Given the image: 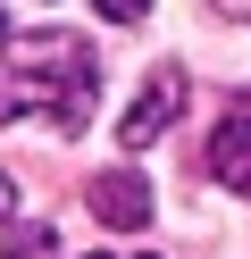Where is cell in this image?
Listing matches in <instances>:
<instances>
[{"label":"cell","mask_w":251,"mask_h":259,"mask_svg":"<svg viewBox=\"0 0 251 259\" xmlns=\"http://www.w3.org/2000/svg\"><path fill=\"white\" fill-rule=\"evenodd\" d=\"M100 101V51L84 34H25L17 51H0V125L42 117L59 134H84Z\"/></svg>","instance_id":"1"},{"label":"cell","mask_w":251,"mask_h":259,"mask_svg":"<svg viewBox=\"0 0 251 259\" xmlns=\"http://www.w3.org/2000/svg\"><path fill=\"white\" fill-rule=\"evenodd\" d=\"M176 109H184V67H159V75H142L134 109L117 117V142H126V151H142L151 134H167V125H176Z\"/></svg>","instance_id":"2"},{"label":"cell","mask_w":251,"mask_h":259,"mask_svg":"<svg viewBox=\"0 0 251 259\" xmlns=\"http://www.w3.org/2000/svg\"><path fill=\"white\" fill-rule=\"evenodd\" d=\"M92 218L109 226V234H142L151 226V176H134V167H109V176H92Z\"/></svg>","instance_id":"3"},{"label":"cell","mask_w":251,"mask_h":259,"mask_svg":"<svg viewBox=\"0 0 251 259\" xmlns=\"http://www.w3.org/2000/svg\"><path fill=\"white\" fill-rule=\"evenodd\" d=\"M201 159H209V176H218L226 192H243V201H251V101L234 109V117H218V134H209V151H201Z\"/></svg>","instance_id":"4"},{"label":"cell","mask_w":251,"mask_h":259,"mask_svg":"<svg viewBox=\"0 0 251 259\" xmlns=\"http://www.w3.org/2000/svg\"><path fill=\"white\" fill-rule=\"evenodd\" d=\"M0 259H59V234H50V226H17V234L0 242Z\"/></svg>","instance_id":"5"},{"label":"cell","mask_w":251,"mask_h":259,"mask_svg":"<svg viewBox=\"0 0 251 259\" xmlns=\"http://www.w3.org/2000/svg\"><path fill=\"white\" fill-rule=\"evenodd\" d=\"M92 9H100L109 25H134V17H151V0H92Z\"/></svg>","instance_id":"6"},{"label":"cell","mask_w":251,"mask_h":259,"mask_svg":"<svg viewBox=\"0 0 251 259\" xmlns=\"http://www.w3.org/2000/svg\"><path fill=\"white\" fill-rule=\"evenodd\" d=\"M218 9H226V17H251V0H218Z\"/></svg>","instance_id":"7"},{"label":"cell","mask_w":251,"mask_h":259,"mask_svg":"<svg viewBox=\"0 0 251 259\" xmlns=\"http://www.w3.org/2000/svg\"><path fill=\"white\" fill-rule=\"evenodd\" d=\"M9 209H17V192H9V184H0V218H9Z\"/></svg>","instance_id":"8"},{"label":"cell","mask_w":251,"mask_h":259,"mask_svg":"<svg viewBox=\"0 0 251 259\" xmlns=\"http://www.w3.org/2000/svg\"><path fill=\"white\" fill-rule=\"evenodd\" d=\"M0 34H9V17H0Z\"/></svg>","instance_id":"9"},{"label":"cell","mask_w":251,"mask_h":259,"mask_svg":"<svg viewBox=\"0 0 251 259\" xmlns=\"http://www.w3.org/2000/svg\"><path fill=\"white\" fill-rule=\"evenodd\" d=\"M92 259H109V251H92Z\"/></svg>","instance_id":"10"},{"label":"cell","mask_w":251,"mask_h":259,"mask_svg":"<svg viewBox=\"0 0 251 259\" xmlns=\"http://www.w3.org/2000/svg\"><path fill=\"white\" fill-rule=\"evenodd\" d=\"M142 259H151V251H142Z\"/></svg>","instance_id":"11"}]
</instances>
